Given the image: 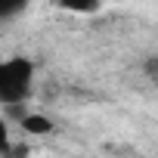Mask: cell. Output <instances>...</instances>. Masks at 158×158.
<instances>
[{"mask_svg": "<svg viewBox=\"0 0 158 158\" xmlns=\"http://www.w3.org/2000/svg\"><path fill=\"white\" fill-rule=\"evenodd\" d=\"M56 3L68 13H96L99 10V0H56Z\"/></svg>", "mask_w": 158, "mask_h": 158, "instance_id": "obj_3", "label": "cell"}, {"mask_svg": "<svg viewBox=\"0 0 158 158\" xmlns=\"http://www.w3.org/2000/svg\"><path fill=\"white\" fill-rule=\"evenodd\" d=\"M25 6H28V0H0V16H3V19H13V16H19Z\"/></svg>", "mask_w": 158, "mask_h": 158, "instance_id": "obj_4", "label": "cell"}, {"mask_svg": "<svg viewBox=\"0 0 158 158\" xmlns=\"http://www.w3.org/2000/svg\"><path fill=\"white\" fill-rule=\"evenodd\" d=\"M31 81H34V65L28 59H10L0 65V102L6 109L19 106L28 93H31Z\"/></svg>", "mask_w": 158, "mask_h": 158, "instance_id": "obj_1", "label": "cell"}, {"mask_svg": "<svg viewBox=\"0 0 158 158\" xmlns=\"http://www.w3.org/2000/svg\"><path fill=\"white\" fill-rule=\"evenodd\" d=\"M22 130L31 136H44V133H53V121L44 115H22Z\"/></svg>", "mask_w": 158, "mask_h": 158, "instance_id": "obj_2", "label": "cell"}]
</instances>
